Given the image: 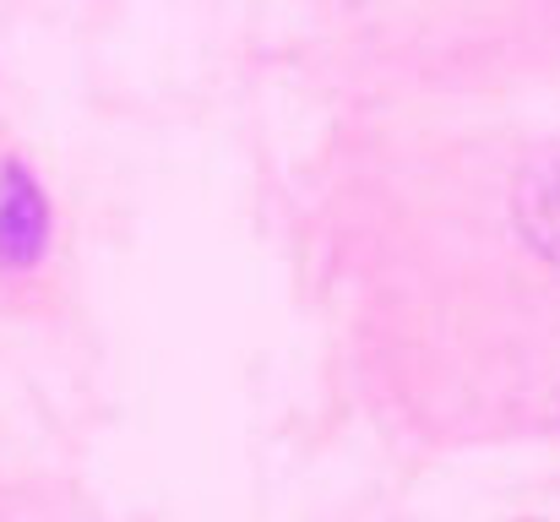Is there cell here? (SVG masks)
<instances>
[{
	"mask_svg": "<svg viewBox=\"0 0 560 522\" xmlns=\"http://www.w3.org/2000/svg\"><path fill=\"white\" fill-rule=\"evenodd\" d=\"M49 218H44V196L22 170H5L0 179V267H33L44 251Z\"/></svg>",
	"mask_w": 560,
	"mask_h": 522,
	"instance_id": "6da1fadb",
	"label": "cell"
},
{
	"mask_svg": "<svg viewBox=\"0 0 560 522\" xmlns=\"http://www.w3.org/2000/svg\"><path fill=\"white\" fill-rule=\"evenodd\" d=\"M517 223L528 234V245L560 267V153L539 159L517 185Z\"/></svg>",
	"mask_w": 560,
	"mask_h": 522,
	"instance_id": "7a4b0ae2",
	"label": "cell"
}]
</instances>
